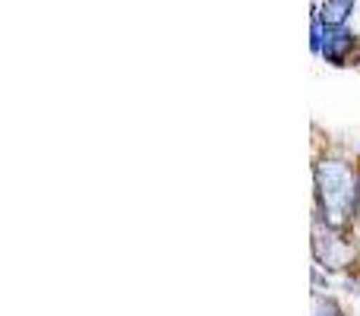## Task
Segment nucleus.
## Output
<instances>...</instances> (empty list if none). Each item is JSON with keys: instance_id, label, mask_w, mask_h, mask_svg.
<instances>
[{"instance_id": "obj_5", "label": "nucleus", "mask_w": 360, "mask_h": 316, "mask_svg": "<svg viewBox=\"0 0 360 316\" xmlns=\"http://www.w3.org/2000/svg\"><path fill=\"white\" fill-rule=\"evenodd\" d=\"M326 32H329V25L323 23V16H319V13H313V29H310V48H313V54H319V51H323Z\"/></svg>"}, {"instance_id": "obj_4", "label": "nucleus", "mask_w": 360, "mask_h": 316, "mask_svg": "<svg viewBox=\"0 0 360 316\" xmlns=\"http://www.w3.org/2000/svg\"><path fill=\"white\" fill-rule=\"evenodd\" d=\"M357 4L360 0H323V4L316 6V13L323 16V23L329 25V29H342V25H348Z\"/></svg>"}, {"instance_id": "obj_3", "label": "nucleus", "mask_w": 360, "mask_h": 316, "mask_svg": "<svg viewBox=\"0 0 360 316\" xmlns=\"http://www.w3.org/2000/svg\"><path fill=\"white\" fill-rule=\"evenodd\" d=\"M354 51H357V35L348 29V25H342V29L326 32V42H323L319 57H323L326 63H332V67H348Z\"/></svg>"}, {"instance_id": "obj_7", "label": "nucleus", "mask_w": 360, "mask_h": 316, "mask_svg": "<svg viewBox=\"0 0 360 316\" xmlns=\"http://www.w3.org/2000/svg\"><path fill=\"white\" fill-rule=\"evenodd\" d=\"M345 288H348V294H360V279L348 275V279H345Z\"/></svg>"}, {"instance_id": "obj_2", "label": "nucleus", "mask_w": 360, "mask_h": 316, "mask_svg": "<svg viewBox=\"0 0 360 316\" xmlns=\"http://www.w3.org/2000/svg\"><path fill=\"white\" fill-rule=\"evenodd\" d=\"M313 256H316V266L326 269V272L345 269L354 256V244L348 241V231L332 228V225L313 218Z\"/></svg>"}, {"instance_id": "obj_6", "label": "nucleus", "mask_w": 360, "mask_h": 316, "mask_svg": "<svg viewBox=\"0 0 360 316\" xmlns=\"http://www.w3.org/2000/svg\"><path fill=\"white\" fill-rule=\"evenodd\" d=\"M313 316H345V310L326 294H316V304H313Z\"/></svg>"}, {"instance_id": "obj_1", "label": "nucleus", "mask_w": 360, "mask_h": 316, "mask_svg": "<svg viewBox=\"0 0 360 316\" xmlns=\"http://www.w3.org/2000/svg\"><path fill=\"white\" fill-rule=\"evenodd\" d=\"M316 180V212L313 218L332 228L351 231L360 222V171L345 158H319L313 165Z\"/></svg>"}]
</instances>
